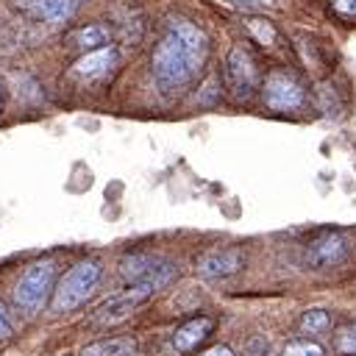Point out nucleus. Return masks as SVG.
<instances>
[{
    "label": "nucleus",
    "instance_id": "obj_3",
    "mask_svg": "<svg viewBox=\"0 0 356 356\" xmlns=\"http://www.w3.org/2000/svg\"><path fill=\"white\" fill-rule=\"evenodd\" d=\"M100 273H103V267L95 259H86V261L72 264L61 275L58 286L53 289V312H72L81 303H86L92 298L97 281H100Z\"/></svg>",
    "mask_w": 356,
    "mask_h": 356
},
{
    "label": "nucleus",
    "instance_id": "obj_14",
    "mask_svg": "<svg viewBox=\"0 0 356 356\" xmlns=\"http://www.w3.org/2000/svg\"><path fill=\"white\" fill-rule=\"evenodd\" d=\"M134 353H136V339H131V337L97 339L81 350V356H134Z\"/></svg>",
    "mask_w": 356,
    "mask_h": 356
},
{
    "label": "nucleus",
    "instance_id": "obj_2",
    "mask_svg": "<svg viewBox=\"0 0 356 356\" xmlns=\"http://www.w3.org/2000/svg\"><path fill=\"white\" fill-rule=\"evenodd\" d=\"M175 273H178V270H175V264L161 261V264L153 270V275H147L145 281L131 284L125 292H120V295L108 298L106 303H100L92 320H95V323H100V325H111V323L125 320L128 314H134V309H136V306H142L147 298H153L159 289H164V286L175 278Z\"/></svg>",
    "mask_w": 356,
    "mask_h": 356
},
{
    "label": "nucleus",
    "instance_id": "obj_12",
    "mask_svg": "<svg viewBox=\"0 0 356 356\" xmlns=\"http://www.w3.org/2000/svg\"><path fill=\"white\" fill-rule=\"evenodd\" d=\"M108 39H111V31H108L106 25H100V22H92V25H83V28H75V31L67 36V44H70L72 50L89 53V50H97V47L108 44Z\"/></svg>",
    "mask_w": 356,
    "mask_h": 356
},
{
    "label": "nucleus",
    "instance_id": "obj_20",
    "mask_svg": "<svg viewBox=\"0 0 356 356\" xmlns=\"http://www.w3.org/2000/svg\"><path fill=\"white\" fill-rule=\"evenodd\" d=\"M236 8H270V6H275L278 0H231Z\"/></svg>",
    "mask_w": 356,
    "mask_h": 356
},
{
    "label": "nucleus",
    "instance_id": "obj_11",
    "mask_svg": "<svg viewBox=\"0 0 356 356\" xmlns=\"http://www.w3.org/2000/svg\"><path fill=\"white\" fill-rule=\"evenodd\" d=\"M211 328H214V320H211V317H206V314L192 317V320H186V323L172 334V348H175L178 353H192L197 345L206 342V337L211 334Z\"/></svg>",
    "mask_w": 356,
    "mask_h": 356
},
{
    "label": "nucleus",
    "instance_id": "obj_1",
    "mask_svg": "<svg viewBox=\"0 0 356 356\" xmlns=\"http://www.w3.org/2000/svg\"><path fill=\"white\" fill-rule=\"evenodd\" d=\"M206 56H209V39L197 25L186 19L170 22L167 33L161 36L150 58V70L159 89L164 95H175L186 89L200 75Z\"/></svg>",
    "mask_w": 356,
    "mask_h": 356
},
{
    "label": "nucleus",
    "instance_id": "obj_5",
    "mask_svg": "<svg viewBox=\"0 0 356 356\" xmlns=\"http://www.w3.org/2000/svg\"><path fill=\"white\" fill-rule=\"evenodd\" d=\"M222 81H225V89L228 95L236 100V103H248L256 89L261 86V75H259V67L253 61V56L242 47V44H234L225 56V64H222Z\"/></svg>",
    "mask_w": 356,
    "mask_h": 356
},
{
    "label": "nucleus",
    "instance_id": "obj_16",
    "mask_svg": "<svg viewBox=\"0 0 356 356\" xmlns=\"http://www.w3.org/2000/svg\"><path fill=\"white\" fill-rule=\"evenodd\" d=\"M248 31H250V36H253L259 44H264V47H270V44L278 42V31H275L273 22H267V19L250 17V19H248Z\"/></svg>",
    "mask_w": 356,
    "mask_h": 356
},
{
    "label": "nucleus",
    "instance_id": "obj_4",
    "mask_svg": "<svg viewBox=\"0 0 356 356\" xmlns=\"http://www.w3.org/2000/svg\"><path fill=\"white\" fill-rule=\"evenodd\" d=\"M53 281H56V261L53 259H42L33 261L31 267H25V273L19 275L17 286H14V303L22 314L33 317L44 309L50 292H53Z\"/></svg>",
    "mask_w": 356,
    "mask_h": 356
},
{
    "label": "nucleus",
    "instance_id": "obj_22",
    "mask_svg": "<svg viewBox=\"0 0 356 356\" xmlns=\"http://www.w3.org/2000/svg\"><path fill=\"white\" fill-rule=\"evenodd\" d=\"M203 356H234V350H231L228 345H214V348H209Z\"/></svg>",
    "mask_w": 356,
    "mask_h": 356
},
{
    "label": "nucleus",
    "instance_id": "obj_10",
    "mask_svg": "<svg viewBox=\"0 0 356 356\" xmlns=\"http://www.w3.org/2000/svg\"><path fill=\"white\" fill-rule=\"evenodd\" d=\"M22 11H28L31 17H39L50 25H61L70 22L75 17V11L83 6V0H14Z\"/></svg>",
    "mask_w": 356,
    "mask_h": 356
},
{
    "label": "nucleus",
    "instance_id": "obj_18",
    "mask_svg": "<svg viewBox=\"0 0 356 356\" xmlns=\"http://www.w3.org/2000/svg\"><path fill=\"white\" fill-rule=\"evenodd\" d=\"M284 356H325V350L317 345V342H309V339H295L284 348Z\"/></svg>",
    "mask_w": 356,
    "mask_h": 356
},
{
    "label": "nucleus",
    "instance_id": "obj_19",
    "mask_svg": "<svg viewBox=\"0 0 356 356\" xmlns=\"http://www.w3.org/2000/svg\"><path fill=\"white\" fill-rule=\"evenodd\" d=\"M331 11L342 19H356V0H328Z\"/></svg>",
    "mask_w": 356,
    "mask_h": 356
},
{
    "label": "nucleus",
    "instance_id": "obj_13",
    "mask_svg": "<svg viewBox=\"0 0 356 356\" xmlns=\"http://www.w3.org/2000/svg\"><path fill=\"white\" fill-rule=\"evenodd\" d=\"M161 264V259L150 256V253H131V256H122L120 261V275L128 281V284H136V281H145L147 275H153V270Z\"/></svg>",
    "mask_w": 356,
    "mask_h": 356
},
{
    "label": "nucleus",
    "instance_id": "obj_7",
    "mask_svg": "<svg viewBox=\"0 0 356 356\" xmlns=\"http://www.w3.org/2000/svg\"><path fill=\"white\" fill-rule=\"evenodd\" d=\"M350 245L339 231H325L317 239L309 242L306 248V264L314 270H325V267H337L345 261Z\"/></svg>",
    "mask_w": 356,
    "mask_h": 356
},
{
    "label": "nucleus",
    "instance_id": "obj_21",
    "mask_svg": "<svg viewBox=\"0 0 356 356\" xmlns=\"http://www.w3.org/2000/svg\"><path fill=\"white\" fill-rule=\"evenodd\" d=\"M11 331H14V325H11V317H8L6 306L0 303V339H8V337H11Z\"/></svg>",
    "mask_w": 356,
    "mask_h": 356
},
{
    "label": "nucleus",
    "instance_id": "obj_17",
    "mask_svg": "<svg viewBox=\"0 0 356 356\" xmlns=\"http://www.w3.org/2000/svg\"><path fill=\"white\" fill-rule=\"evenodd\" d=\"M334 348L342 356H356V323H348V325H339L337 328Z\"/></svg>",
    "mask_w": 356,
    "mask_h": 356
},
{
    "label": "nucleus",
    "instance_id": "obj_15",
    "mask_svg": "<svg viewBox=\"0 0 356 356\" xmlns=\"http://www.w3.org/2000/svg\"><path fill=\"white\" fill-rule=\"evenodd\" d=\"M328 325H331V317H328L325 309H309V312H303V317L298 320L300 334H309V337H317V334L328 331Z\"/></svg>",
    "mask_w": 356,
    "mask_h": 356
},
{
    "label": "nucleus",
    "instance_id": "obj_6",
    "mask_svg": "<svg viewBox=\"0 0 356 356\" xmlns=\"http://www.w3.org/2000/svg\"><path fill=\"white\" fill-rule=\"evenodd\" d=\"M264 103H267V108L281 111V114L298 111L306 106V89L292 72L273 70L264 78Z\"/></svg>",
    "mask_w": 356,
    "mask_h": 356
},
{
    "label": "nucleus",
    "instance_id": "obj_8",
    "mask_svg": "<svg viewBox=\"0 0 356 356\" xmlns=\"http://www.w3.org/2000/svg\"><path fill=\"white\" fill-rule=\"evenodd\" d=\"M120 67V50L114 44H103L97 50L83 53L75 64H72V75H78L81 81H103L108 78L114 70Z\"/></svg>",
    "mask_w": 356,
    "mask_h": 356
},
{
    "label": "nucleus",
    "instance_id": "obj_9",
    "mask_svg": "<svg viewBox=\"0 0 356 356\" xmlns=\"http://www.w3.org/2000/svg\"><path fill=\"white\" fill-rule=\"evenodd\" d=\"M245 264V256L242 250L236 248H217V250H209L200 261H197V273L209 281H220V278H228L234 273H239Z\"/></svg>",
    "mask_w": 356,
    "mask_h": 356
}]
</instances>
